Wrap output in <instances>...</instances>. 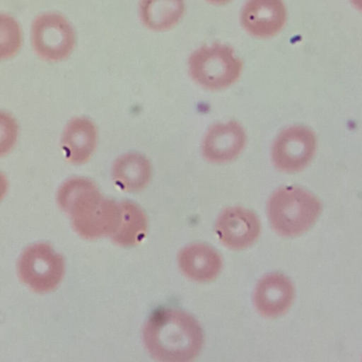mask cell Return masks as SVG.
Masks as SVG:
<instances>
[{"label": "cell", "mask_w": 362, "mask_h": 362, "mask_svg": "<svg viewBox=\"0 0 362 362\" xmlns=\"http://www.w3.org/2000/svg\"><path fill=\"white\" fill-rule=\"evenodd\" d=\"M143 340L156 360L185 362L197 356L203 344V333L190 315L173 308L156 311L146 322Z\"/></svg>", "instance_id": "7a4b0ae2"}, {"label": "cell", "mask_w": 362, "mask_h": 362, "mask_svg": "<svg viewBox=\"0 0 362 362\" xmlns=\"http://www.w3.org/2000/svg\"><path fill=\"white\" fill-rule=\"evenodd\" d=\"M98 142L95 124L86 117H78L66 125L61 146L68 162L74 165L86 163L92 156Z\"/></svg>", "instance_id": "7c38bea8"}, {"label": "cell", "mask_w": 362, "mask_h": 362, "mask_svg": "<svg viewBox=\"0 0 362 362\" xmlns=\"http://www.w3.org/2000/svg\"><path fill=\"white\" fill-rule=\"evenodd\" d=\"M18 136V125L8 112L0 111V158L7 155L15 146Z\"/></svg>", "instance_id": "ac0fdd59"}, {"label": "cell", "mask_w": 362, "mask_h": 362, "mask_svg": "<svg viewBox=\"0 0 362 362\" xmlns=\"http://www.w3.org/2000/svg\"><path fill=\"white\" fill-rule=\"evenodd\" d=\"M120 214L117 226L110 237L122 246H132L145 237L147 219L143 210L130 201L119 202Z\"/></svg>", "instance_id": "2e32d148"}, {"label": "cell", "mask_w": 362, "mask_h": 362, "mask_svg": "<svg viewBox=\"0 0 362 362\" xmlns=\"http://www.w3.org/2000/svg\"><path fill=\"white\" fill-rule=\"evenodd\" d=\"M57 202L70 216L75 231L85 238L110 236L118 223L119 202L104 197L89 179L66 180L57 191Z\"/></svg>", "instance_id": "6da1fadb"}, {"label": "cell", "mask_w": 362, "mask_h": 362, "mask_svg": "<svg viewBox=\"0 0 362 362\" xmlns=\"http://www.w3.org/2000/svg\"><path fill=\"white\" fill-rule=\"evenodd\" d=\"M20 279L36 292L45 293L54 289L64 272L62 256L51 245L36 243L26 248L18 262Z\"/></svg>", "instance_id": "5b68a950"}, {"label": "cell", "mask_w": 362, "mask_h": 362, "mask_svg": "<svg viewBox=\"0 0 362 362\" xmlns=\"http://www.w3.org/2000/svg\"><path fill=\"white\" fill-rule=\"evenodd\" d=\"M115 183L122 190L136 192L144 189L151 177L149 160L138 153H127L118 157L112 168Z\"/></svg>", "instance_id": "5bb4252c"}, {"label": "cell", "mask_w": 362, "mask_h": 362, "mask_svg": "<svg viewBox=\"0 0 362 362\" xmlns=\"http://www.w3.org/2000/svg\"><path fill=\"white\" fill-rule=\"evenodd\" d=\"M8 189V182L6 176L0 172V202L6 196Z\"/></svg>", "instance_id": "d6986e66"}, {"label": "cell", "mask_w": 362, "mask_h": 362, "mask_svg": "<svg viewBox=\"0 0 362 362\" xmlns=\"http://www.w3.org/2000/svg\"><path fill=\"white\" fill-rule=\"evenodd\" d=\"M211 4H226L228 1H230V0H206Z\"/></svg>", "instance_id": "ffe728a7"}, {"label": "cell", "mask_w": 362, "mask_h": 362, "mask_svg": "<svg viewBox=\"0 0 362 362\" xmlns=\"http://www.w3.org/2000/svg\"><path fill=\"white\" fill-rule=\"evenodd\" d=\"M31 33L35 52L48 62L65 59L75 47L76 35L72 26L58 13H45L36 18Z\"/></svg>", "instance_id": "8992f818"}, {"label": "cell", "mask_w": 362, "mask_h": 362, "mask_svg": "<svg viewBox=\"0 0 362 362\" xmlns=\"http://www.w3.org/2000/svg\"><path fill=\"white\" fill-rule=\"evenodd\" d=\"M316 150V137L309 128L293 126L284 129L272 146V158L277 169L285 173L303 170Z\"/></svg>", "instance_id": "52a82bcc"}, {"label": "cell", "mask_w": 362, "mask_h": 362, "mask_svg": "<svg viewBox=\"0 0 362 362\" xmlns=\"http://www.w3.org/2000/svg\"><path fill=\"white\" fill-rule=\"evenodd\" d=\"M189 71L192 79L203 88L217 90L229 87L240 77L242 61L227 45L215 43L202 46L189 57Z\"/></svg>", "instance_id": "277c9868"}, {"label": "cell", "mask_w": 362, "mask_h": 362, "mask_svg": "<svg viewBox=\"0 0 362 362\" xmlns=\"http://www.w3.org/2000/svg\"><path fill=\"white\" fill-rule=\"evenodd\" d=\"M294 295V286L286 276L271 273L257 283L254 293V304L260 315L274 318L288 310Z\"/></svg>", "instance_id": "8fae6325"}, {"label": "cell", "mask_w": 362, "mask_h": 362, "mask_svg": "<svg viewBox=\"0 0 362 362\" xmlns=\"http://www.w3.org/2000/svg\"><path fill=\"white\" fill-rule=\"evenodd\" d=\"M245 143L246 135L239 123H218L212 125L205 134L202 152L208 161L225 163L238 157Z\"/></svg>", "instance_id": "9c48e42d"}, {"label": "cell", "mask_w": 362, "mask_h": 362, "mask_svg": "<svg viewBox=\"0 0 362 362\" xmlns=\"http://www.w3.org/2000/svg\"><path fill=\"white\" fill-rule=\"evenodd\" d=\"M21 44L22 33L18 22L11 16L0 13V60L16 55Z\"/></svg>", "instance_id": "e0dca14e"}, {"label": "cell", "mask_w": 362, "mask_h": 362, "mask_svg": "<svg viewBox=\"0 0 362 362\" xmlns=\"http://www.w3.org/2000/svg\"><path fill=\"white\" fill-rule=\"evenodd\" d=\"M216 232L226 247L243 250L257 240L261 232V223L253 211L243 207H229L219 215Z\"/></svg>", "instance_id": "ba28073f"}, {"label": "cell", "mask_w": 362, "mask_h": 362, "mask_svg": "<svg viewBox=\"0 0 362 362\" xmlns=\"http://www.w3.org/2000/svg\"><path fill=\"white\" fill-rule=\"evenodd\" d=\"M322 210L319 199L298 187L276 189L267 202V214L272 228L284 237H295L308 230Z\"/></svg>", "instance_id": "3957f363"}, {"label": "cell", "mask_w": 362, "mask_h": 362, "mask_svg": "<svg viewBox=\"0 0 362 362\" xmlns=\"http://www.w3.org/2000/svg\"><path fill=\"white\" fill-rule=\"evenodd\" d=\"M139 16L143 24L154 31L175 26L185 12L183 0H141Z\"/></svg>", "instance_id": "9a60e30c"}, {"label": "cell", "mask_w": 362, "mask_h": 362, "mask_svg": "<svg viewBox=\"0 0 362 362\" xmlns=\"http://www.w3.org/2000/svg\"><path fill=\"white\" fill-rule=\"evenodd\" d=\"M178 263L188 278L198 282H208L220 273L222 259L211 247L195 243L187 246L179 254Z\"/></svg>", "instance_id": "4fadbf2b"}, {"label": "cell", "mask_w": 362, "mask_h": 362, "mask_svg": "<svg viewBox=\"0 0 362 362\" xmlns=\"http://www.w3.org/2000/svg\"><path fill=\"white\" fill-rule=\"evenodd\" d=\"M286 11L281 0H248L241 12L244 29L258 37L276 35L284 27Z\"/></svg>", "instance_id": "30bf717a"}]
</instances>
